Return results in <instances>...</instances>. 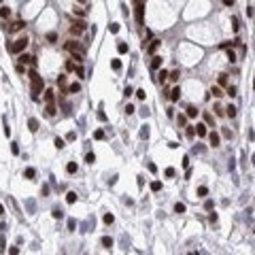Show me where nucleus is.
Wrapping results in <instances>:
<instances>
[{
	"label": "nucleus",
	"instance_id": "0e129e2a",
	"mask_svg": "<svg viewBox=\"0 0 255 255\" xmlns=\"http://www.w3.org/2000/svg\"><path fill=\"white\" fill-rule=\"evenodd\" d=\"M251 160H253V164H255V153H253V157H251Z\"/></svg>",
	"mask_w": 255,
	"mask_h": 255
},
{
	"label": "nucleus",
	"instance_id": "6e6d98bb",
	"mask_svg": "<svg viewBox=\"0 0 255 255\" xmlns=\"http://www.w3.org/2000/svg\"><path fill=\"white\" fill-rule=\"evenodd\" d=\"M166 176H174V168H166Z\"/></svg>",
	"mask_w": 255,
	"mask_h": 255
},
{
	"label": "nucleus",
	"instance_id": "2eb2a0df",
	"mask_svg": "<svg viewBox=\"0 0 255 255\" xmlns=\"http://www.w3.org/2000/svg\"><path fill=\"white\" fill-rule=\"evenodd\" d=\"M66 202H68V204H75V202H77V194H75V191H68V194H66Z\"/></svg>",
	"mask_w": 255,
	"mask_h": 255
},
{
	"label": "nucleus",
	"instance_id": "c9c22d12",
	"mask_svg": "<svg viewBox=\"0 0 255 255\" xmlns=\"http://www.w3.org/2000/svg\"><path fill=\"white\" fill-rule=\"evenodd\" d=\"M225 94H227V96H230V98H234V96H236V87H234V85H230V87H227V91H225Z\"/></svg>",
	"mask_w": 255,
	"mask_h": 255
},
{
	"label": "nucleus",
	"instance_id": "69168bd1",
	"mask_svg": "<svg viewBox=\"0 0 255 255\" xmlns=\"http://www.w3.org/2000/svg\"><path fill=\"white\" fill-rule=\"evenodd\" d=\"M253 89H255V79H253Z\"/></svg>",
	"mask_w": 255,
	"mask_h": 255
},
{
	"label": "nucleus",
	"instance_id": "c85d7f7f",
	"mask_svg": "<svg viewBox=\"0 0 255 255\" xmlns=\"http://www.w3.org/2000/svg\"><path fill=\"white\" fill-rule=\"evenodd\" d=\"M75 75L83 79V77H85V70H83V66H75Z\"/></svg>",
	"mask_w": 255,
	"mask_h": 255
},
{
	"label": "nucleus",
	"instance_id": "393cba45",
	"mask_svg": "<svg viewBox=\"0 0 255 255\" xmlns=\"http://www.w3.org/2000/svg\"><path fill=\"white\" fill-rule=\"evenodd\" d=\"M111 66H113V70H121V62L115 57V60H111Z\"/></svg>",
	"mask_w": 255,
	"mask_h": 255
},
{
	"label": "nucleus",
	"instance_id": "f704fd0d",
	"mask_svg": "<svg viewBox=\"0 0 255 255\" xmlns=\"http://www.w3.org/2000/svg\"><path fill=\"white\" fill-rule=\"evenodd\" d=\"M117 51H119V53H128V45L126 42H119V45H117Z\"/></svg>",
	"mask_w": 255,
	"mask_h": 255
},
{
	"label": "nucleus",
	"instance_id": "a878e982",
	"mask_svg": "<svg viewBox=\"0 0 255 255\" xmlns=\"http://www.w3.org/2000/svg\"><path fill=\"white\" fill-rule=\"evenodd\" d=\"M225 115H227L230 119H232V117H236V109H234V106H227V109H225Z\"/></svg>",
	"mask_w": 255,
	"mask_h": 255
},
{
	"label": "nucleus",
	"instance_id": "8fccbe9b",
	"mask_svg": "<svg viewBox=\"0 0 255 255\" xmlns=\"http://www.w3.org/2000/svg\"><path fill=\"white\" fill-rule=\"evenodd\" d=\"M204 119H206V126H212V115H209V113H206V115H204Z\"/></svg>",
	"mask_w": 255,
	"mask_h": 255
},
{
	"label": "nucleus",
	"instance_id": "b1692460",
	"mask_svg": "<svg viewBox=\"0 0 255 255\" xmlns=\"http://www.w3.org/2000/svg\"><path fill=\"white\" fill-rule=\"evenodd\" d=\"M179 77H181V70H172V72L168 75L170 81H179Z\"/></svg>",
	"mask_w": 255,
	"mask_h": 255
},
{
	"label": "nucleus",
	"instance_id": "2f4dec72",
	"mask_svg": "<svg viewBox=\"0 0 255 255\" xmlns=\"http://www.w3.org/2000/svg\"><path fill=\"white\" fill-rule=\"evenodd\" d=\"M160 189H162V183L160 181H153L151 183V191H160Z\"/></svg>",
	"mask_w": 255,
	"mask_h": 255
},
{
	"label": "nucleus",
	"instance_id": "f03ea898",
	"mask_svg": "<svg viewBox=\"0 0 255 255\" xmlns=\"http://www.w3.org/2000/svg\"><path fill=\"white\" fill-rule=\"evenodd\" d=\"M28 42H30L28 36H19L13 45H9V51H11V53H19V51H24V49L28 47Z\"/></svg>",
	"mask_w": 255,
	"mask_h": 255
},
{
	"label": "nucleus",
	"instance_id": "473e14b6",
	"mask_svg": "<svg viewBox=\"0 0 255 255\" xmlns=\"http://www.w3.org/2000/svg\"><path fill=\"white\" fill-rule=\"evenodd\" d=\"M113 221H115V217H113L111 212H106V215H104V223H106V225H111Z\"/></svg>",
	"mask_w": 255,
	"mask_h": 255
},
{
	"label": "nucleus",
	"instance_id": "6e6552de",
	"mask_svg": "<svg viewBox=\"0 0 255 255\" xmlns=\"http://www.w3.org/2000/svg\"><path fill=\"white\" fill-rule=\"evenodd\" d=\"M179 98H181V87L176 85V87H172V91H170V100H172V102H176Z\"/></svg>",
	"mask_w": 255,
	"mask_h": 255
},
{
	"label": "nucleus",
	"instance_id": "cd10ccee",
	"mask_svg": "<svg viewBox=\"0 0 255 255\" xmlns=\"http://www.w3.org/2000/svg\"><path fill=\"white\" fill-rule=\"evenodd\" d=\"M206 194H209V187H206V185H202V187H198V196H200V198H204Z\"/></svg>",
	"mask_w": 255,
	"mask_h": 255
},
{
	"label": "nucleus",
	"instance_id": "a211bd4d",
	"mask_svg": "<svg viewBox=\"0 0 255 255\" xmlns=\"http://www.w3.org/2000/svg\"><path fill=\"white\" fill-rule=\"evenodd\" d=\"M24 176H26V179H34V176H36V170L34 168H26L24 170Z\"/></svg>",
	"mask_w": 255,
	"mask_h": 255
},
{
	"label": "nucleus",
	"instance_id": "338daca9",
	"mask_svg": "<svg viewBox=\"0 0 255 255\" xmlns=\"http://www.w3.org/2000/svg\"><path fill=\"white\" fill-rule=\"evenodd\" d=\"M0 2H2V0H0Z\"/></svg>",
	"mask_w": 255,
	"mask_h": 255
},
{
	"label": "nucleus",
	"instance_id": "f8f14e48",
	"mask_svg": "<svg viewBox=\"0 0 255 255\" xmlns=\"http://www.w3.org/2000/svg\"><path fill=\"white\" fill-rule=\"evenodd\" d=\"M45 113H47V117H53L57 111H55V106H53V102H47V109H45Z\"/></svg>",
	"mask_w": 255,
	"mask_h": 255
},
{
	"label": "nucleus",
	"instance_id": "aec40b11",
	"mask_svg": "<svg viewBox=\"0 0 255 255\" xmlns=\"http://www.w3.org/2000/svg\"><path fill=\"white\" fill-rule=\"evenodd\" d=\"M66 172H68V174H75V172H77V164H75V162H68V164H66Z\"/></svg>",
	"mask_w": 255,
	"mask_h": 255
},
{
	"label": "nucleus",
	"instance_id": "f257e3e1",
	"mask_svg": "<svg viewBox=\"0 0 255 255\" xmlns=\"http://www.w3.org/2000/svg\"><path fill=\"white\" fill-rule=\"evenodd\" d=\"M28 79H30V83H32V87H30V94H32V98L34 100H39V94L42 91V77H39V72L36 70H30L28 72Z\"/></svg>",
	"mask_w": 255,
	"mask_h": 255
},
{
	"label": "nucleus",
	"instance_id": "37998d69",
	"mask_svg": "<svg viewBox=\"0 0 255 255\" xmlns=\"http://www.w3.org/2000/svg\"><path fill=\"white\" fill-rule=\"evenodd\" d=\"M219 85H227V75H219Z\"/></svg>",
	"mask_w": 255,
	"mask_h": 255
},
{
	"label": "nucleus",
	"instance_id": "4468645a",
	"mask_svg": "<svg viewBox=\"0 0 255 255\" xmlns=\"http://www.w3.org/2000/svg\"><path fill=\"white\" fill-rule=\"evenodd\" d=\"M53 98H55V91L53 89H47L45 91V102H53Z\"/></svg>",
	"mask_w": 255,
	"mask_h": 255
},
{
	"label": "nucleus",
	"instance_id": "3c124183",
	"mask_svg": "<svg viewBox=\"0 0 255 255\" xmlns=\"http://www.w3.org/2000/svg\"><path fill=\"white\" fill-rule=\"evenodd\" d=\"M77 138V132H68V136H66V140H75Z\"/></svg>",
	"mask_w": 255,
	"mask_h": 255
},
{
	"label": "nucleus",
	"instance_id": "c756f323",
	"mask_svg": "<svg viewBox=\"0 0 255 255\" xmlns=\"http://www.w3.org/2000/svg\"><path fill=\"white\" fill-rule=\"evenodd\" d=\"M174 212H185V204L183 202H176L174 204Z\"/></svg>",
	"mask_w": 255,
	"mask_h": 255
},
{
	"label": "nucleus",
	"instance_id": "5fc2aeb1",
	"mask_svg": "<svg viewBox=\"0 0 255 255\" xmlns=\"http://www.w3.org/2000/svg\"><path fill=\"white\" fill-rule=\"evenodd\" d=\"M215 113H217V115H223V113H225V111H223V109H221V106H215Z\"/></svg>",
	"mask_w": 255,
	"mask_h": 255
},
{
	"label": "nucleus",
	"instance_id": "58836bf2",
	"mask_svg": "<svg viewBox=\"0 0 255 255\" xmlns=\"http://www.w3.org/2000/svg\"><path fill=\"white\" fill-rule=\"evenodd\" d=\"M109 30H111L113 34H117V32H119V24H111V26H109Z\"/></svg>",
	"mask_w": 255,
	"mask_h": 255
},
{
	"label": "nucleus",
	"instance_id": "4d7b16f0",
	"mask_svg": "<svg viewBox=\"0 0 255 255\" xmlns=\"http://www.w3.org/2000/svg\"><path fill=\"white\" fill-rule=\"evenodd\" d=\"M75 15H79V17H85V11H79V9H75Z\"/></svg>",
	"mask_w": 255,
	"mask_h": 255
},
{
	"label": "nucleus",
	"instance_id": "ddd939ff",
	"mask_svg": "<svg viewBox=\"0 0 255 255\" xmlns=\"http://www.w3.org/2000/svg\"><path fill=\"white\" fill-rule=\"evenodd\" d=\"M11 17V9L9 6H0V19H9Z\"/></svg>",
	"mask_w": 255,
	"mask_h": 255
},
{
	"label": "nucleus",
	"instance_id": "4c0bfd02",
	"mask_svg": "<svg viewBox=\"0 0 255 255\" xmlns=\"http://www.w3.org/2000/svg\"><path fill=\"white\" fill-rule=\"evenodd\" d=\"M57 85H60V87L66 85V75H60V77H57Z\"/></svg>",
	"mask_w": 255,
	"mask_h": 255
},
{
	"label": "nucleus",
	"instance_id": "9d476101",
	"mask_svg": "<svg viewBox=\"0 0 255 255\" xmlns=\"http://www.w3.org/2000/svg\"><path fill=\"white\" fill-rule=\"evenodd\" d=\"M160 45H162V41H151V45L147 47V51H149V53H155V51L160 49Z\"/></svg>",
	"mask_w": 255,
	"mask_h": 255
},
{
	"label": "nucleus",
	"instance_id": "7ed1b4c3",
	"mask_svg": "<svg viewBox=\"0 0 255 255\" xmlns=\"http://www.w3.org/2000/svg\"><path fill=\"white\" fill-rule=\"evenodd\" d=\"M145 0H136V21L138 24H142V19H145Z\"/></svg>",
	"mask_w": 255,
	"mask_h": 255
},
{
	"label": "nucleus",
	"instance_id": "09e8293b",
	"mask_svg": "<svg viewBox=\"0 0 255 255\" xmlns=\"http://www.w3.org/2000/svg\"><path fill=\"white\" fill-rule=\"evenodd\" d=\"M232 28H234V32H238V19L236 17H232Z\"/></svg>",
	"mask_w": 255,
	"mask_h": 255
},
{
	"label": "nucleus",
	"instance_id": "9b49d317",
	"mask_svg": "<svg viewBox=\"0 0 255 255\" xmlns=\"http://www.w3.org/2000/svg\"><path fill=\"white\" fill-rule=\"evenodd\" d=\"M28 128H30V132H36V130H39V119L30 117V119H28Z\"/></svg>",
	"mask_w": 255,
	"mask_h": 255
},
{
	"label": "nucleus",
	"instance_id": "a19ab883",
	"mask_svg": "<svg viewBox=\"0 0 255 255\" xmlns=\"http://www.w3.org/2000/svg\"><path fill=\"white\" fill-rule=\"evenodd\" d=\"M94 138L102 140V138H104V132H102V130H96V132H94Z\"/></svg>",
	"mask_w": 255,
	"mask_h": 255
},
{
	"label": "nucleus",
	"instance_id": "680f3d73",
	"mask_svg": "<svg viewBox=\"0 0 255 255\" xmlns=\"http://www.w3.org/2000/svg\"><path fill=\"white\" fill-rule=\"evenodd\" d=\"M2 215H4V206L0 204V217H2Z\"/></svg>",
	"mask_w": 255,
	"mask_h": 255
},
{
	"label": "nucleus",
	"instance_id": "49530a36",
	"mask_svg": "<svg viewBox=\"0 0 255 255\" xmlns=\"http://www.w3.org/2000/svg\"><path fill=\"white\" fill-rule=\"evenodd\" d=\"M136 98L138 100H145V89H136Z\"/></svg>",
	"mask_w": 255,
	"mask_h": 255
},
{
	"label": "nucleus",
	"instance_id": "5701e85b",
	"mask_svg": "<svg viewBox=\"0 0 255 255\" xmlns=\"http://www.w3.org/2000/svg\"><path fill=\"white\" fill-rule=\"evenodd\" d=\"M166 79H168V72H166V70H160V75H157V83H164Z\"/></svg>",
	"mask_w": 255,
	"mask_h": 255
},
{
	"label": "nucleus",
	"instance_id": "c03bdc74",
	"mask_svg": "<svg viewBox=\"0 0 255 255\" xmlns=\"http://www.w3.org/2000/svg\"><path fill=\"white\" fill-rule=\"evenodd\" d=\"M227 60H230V62H236V53L230 51V49H227Z\"/></svg>",
	"mask_w": 255,
	"mask_h": 255
},
{
	"label": "nucleus",
	"instance_id": "f3484780",
	"mask_svg": "<svg viewBox=\"0 0 255 255\" xmlns=\"http://www.w3.org/2000/svg\"><path fill=\"white\" fill-rule=\"evenodd\" d=\"M211 94L215 96V98H221V96H223V91H221V87H219V85H215V87H211Z\"/></svg>",
	"mask_w": 255,
	"mask_h": 255
},
{
	"label": "nucleus",
	"instance_id": "39448f33",
	"mask_svg": "<svg viewBox=\"0 0 255 255\" xmlns=\"http://www.w3.org/2000/svg\"><path fill=\"white\" fill-rule=\"evenodd\" d=\"M64 49L70 51V53H81V45L75 42V41H66V42H64Z\"/></svg>",
	"mask_w": 255,
	"mask_h": 255
},
{
	"label": "nucleus",
	"instance_id": "603ef678",
	"mask_svg": "<svg viewBox=\"0 0 255 255\" xmlns=\"http://www.w3.org/2000/svg\"><path fill=\"white\" fill-rule=\"evenodd\" d=\"M204 209L211 211V209H212V200H206V202H204Z\"/></svg>",
	"mask_w": 255,
	"mask_h": 255
},
{
	"label": "nucleus",
	"instance_id": "e2e57ef3",
	"mask_svg": "<svg viewBox=\"0 0 255 255\" xmlns=\"http://www.w3.org/2000/svg\"><path fill=\"white\" fill-rule=\"evenodd\" d=\"M77 2H81V4H83V2H87V0H77Z\"/></svg>",
	"mask_w": 255,
	"mask_h": 255
},
{
	"label": "nucleus",
	"instance_id": "423d86ee",
	"mask_svg": "<svg viewBox=\"0 0 255 255\" xmlns=\"http://www.w3.org/2000/svg\"><path fill=\"white\" fill-rule=\"evenodd\" d=\"M219 134L217 132H209V142H211V147H219Z\"/></svg>",
	"mask_w": 255,
	"mask_h": 255
},
{
	"label": "nucleus",
	"instance_id": "72a5a7b5",
	"mask_svg": "<svg viewBox=\"0 0 255 255\" xmlns=\"http://www.w3.org/2000/svg\"><path fill=\"white\" fill-rule=\"evenodd\" d=\"M47 41L55 42V41H57V34H55V32H47Z\"/></svg>",
	"mask_w": 255,
	"mask_h": 255
},
{
	"label": "nucleus",
	"instance_id": "dca6fc26",
	"mask_svg": "<svg viewBox=\"0 0 255 255\" xmlns=\"http://www.w3.org/2000/svg\"><path fill=\"white\" fill-rule=\"evenodd\" d=\"M102 247H104V249H111V247H113V238L102 236Z\"/></svg>",
	"mask_w": 255,
	"mask_h": 255
},
{
	"label": "nucleus",
	"instance_id": "de8ad7c7",
	"mask_svg": "<svg viewBox=\"0 0 255 255\" xmlns=\"http://www.w3.org/2000/svg\"><path fill=\"white\" fill-rule=\"evenodd\" d=\"M196 136V128H187V138H194Z\"/></svg>",
	"mask_w": 255,
	"mask_h": 255
},
{
	"label": "nucleus",
	"instance_id": "1a4fd4ad",
	"mask_svg": "<svg viewBox=\"0 0 255 255\" xmlns=\"http://www.w3.org/2000/svg\"><path fill=\"white\" fill-rule=\"evenodd\" d=\"M162 66V57L160 55H153V60H151V70H157Z\"/></svg>",
	"mask_w": 255,
	"mask_h": 255
},
{
	"label": "nucleus",
	"instance_id": "bf43d9fd",
	"mask_svg": "<svg viewBox=\"0 0 255 255\" xmlns=\"http://www.w3.org/2000/svg\"><path fill=\"white\" fill-rule=\"evenodd\" d=\"M209 219H211V223H215V221H217V215H215V212H211V215H209Z\"/></svg>",
	"mask_w": 255,
	"mask_h": 255
},
{
	"label": "nucleus",
	"instance_id": "ea45409f",
	"mask_svg": "<svg viewBox=\"0 0 255 255\" xmlns=\"http://www.w3.org/2000/svg\"><path fill=\"white\" fill-rule=\"evenodd\" d=\"M176 121H179V126H185V121H187V115H179V117H176Z\"/></svg>",
	"mask_w": 255,
	"mask_h": 255
},
{
	"label": "nucleus",
	"instance_id": "0eeeda50",
	"mask_svg": "<svg viewBox=\"0 0 255 255\" xmlns=\"http://www.w3.org/2000/svg\"><path fill=\"white\" fill-rule=\"evenodd\" d=\"M206 124H198L196 126V132H198V136H209V130H206Z\"/></svg>",
	"mask_w": 255,
	"mask_h": 255
},
{
	"label": "nucleus",
	"instance_id": "13d9d810",
	"mask_svg": "<svg viewBox=\"0 0 255 255\" xmlns=\"http://www.w3.org/2000/svg\"><path fill=\"white\" fill-rule=\"evenodd\" d=\"M126 113H128V115H130V113H134V106H132V104H128V106H126Z\"/></svg>",
	"mask_w": 255,
	"mask_h": 255
},
{
	"label": "nucleus",
	"instance_id": "412c9836",
	"mask_svg": "<svg viewBox=\"0 0 255 255\" xmlns=\"http://www.w3.org/2000/svg\"><path fill=\"white\" fill-rule=\"evenodd\" d=\"M24 26H26V24H24V21H21V19H19V21H15V24H13V26H11V32H17V30H21V28H24Z\"/></svg>",
	"mask_w": 255,
	"mask_h": 255
},
{
	"label": "nucleus",
	"instance_id": "864d4df0",
	"mask_svg": "<svg viewBox=\"0 0 255 255\" xmlns=\"http://www.w3.org/2000/svg\"><path fill=\"white\" fill-rule=\"evenodd\" d=\"M17 72H19V75H24V72H26V68H24V64H17Z\"/></svg>",
	"mask_w": 255,
	"mask_h": 255
},
{
	"label": "nucleus",
	"instance_id": "052dcab7",
	"mask_svg": "<svg viewBox=\"0 0 255 255\" xmlns=\"http://www.w3.org/2000/svg\"><path fill=\"white\" fill-rule=\"evenodd\" d=\"M223 4H225V6H232V4H234V0H223Z\"/></svg>",
	"mask_w": 255,
	"mask_h": 255
},
{
	"label": "nucleus",
	"instance_id": "6ab92c4d",
	"mask_svg": "<svg viewBox=\"0 0 255 255\" xmlns=\"http://www.w3.org/2000/svg\"><path fill=\"white\" fill-rule=\"evenodd\" d=\"M68 91H70V94H79V91H81V83H70Z\"/></svg>",
	"mask_w": 255,
	"mask_h": 255
},
{
	"label": "nucleus",
	"instance_id": "bb28decb",
	"mask_svg": "<svg viewBox=\"0 0 255 255\" xmlns=\"http://www.w3.org/2000/svg\"><path fill=\"white\" fill-rule=\"evenodd\" d=\"M53 145H55L57 149H64V145H66V142H64V138H60V136H57V138L53 140Z\"/></svg>",
	"mask_w": 255,
	"mask_h": 255
},
{
	"label": "nucleus",
	"instance_id": "a18cd8bd",
	"mask_svg": "<svg viewBox=\"0 0 255 255\" xmlns=\"http://www.w3.org/2000/svg\"><path fill=\"white\" fill-rule=\"evenodd\" d=\"M75 66H77V64H75L72 60H68V62H66V70H75Z\"/></svg>",
	"mask_w": 255,
	"mask_h": 255
},
{
	"label": "nucleus",
	"instance_id": "20e7f679",
	"mask_svg": "<svg viewBox=\"0 0 255 255\" xmlns=\"http://www.w3.org/2000/svg\"><path fill=\"white\" fill-rule=\"evenodd\" d=\"M85 26H87V24H85L83 19H79V21H75V24L70 26V32H72L75 36H81V32L85 30Z\"/></svg>",
	"mask_w": 255,
	"mask_h": 255
},
{
	"label": "nucleus",
	"instance_id": "e433bc0d",
	"mask_svg": "<svg viewBox=\"0 0 255 255\" xmlns=\"http://www.w3.org/2000/svg\"><path fill=\"white\" fill-rule=\"evenodd\" d=\"M85 162H87V164H94V162H96V155H94V153H87V155H85Z\"/></svg>",
	"mask_w": 255,
	"mask_h": 255
},
{
	"label": "nucleus",
	"instance_id": "79ce46f5",
	"mask_svg": "<svg viewBox=\"0 0 255 255\" xmlns=\"http://www.w3.org/2000/svg\"><path fill=\"white\" fill-rule=\"evenodd\" d=\"M140 138H149V128H147V126L140 130Z\"/></svg>",
	"mask_w": 255,
	"mask_h": 255
},
{
	"label": "nucleus",
	"instance_id": "7c9ffc66",
	"mask_svg": "<svg viewBox=\"0 0 255 255\" xmlns=\"http://www.w3.org/2000/svg\"><path fill=\"white\" fill-rule=\"evenodd\" d=\"M51 215H53V219H62V215H64V212H62V209H53V211H51Z\"/></svg>",
	"mask_w": 255,
	"mask_h": 255
},
{
	"label": "nucleus",
	"instance_id": "4be33fe9",
	"mask_svg": "<svg viewBox=\"0 0 255 255\" xmlns=\"http://www.w3.org/2000/svg\"><path fill=\"white\" fill-rule=\"evenodd\" d=\"M198 113H200V111H198L196 106H187V117H198Z\"/></svg>",
	"mask_w": 255,
	"mask_h": 255
},
{
	"label": "nucleus",
	"instance_id": "774afa93",
	"mask_svg": "<svg viewBox=\"0 0 255 255\" xmlns=\"http://www.w3.org/2000/svg\"><path fill=\"white\" fill-rule=\"evenodd\" d=\"M253 232H255V230H253Z\"/></svg>",
	"mask_w": 255,
	"mask_h": 255
}]
</instances>
